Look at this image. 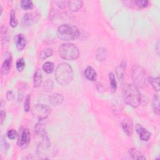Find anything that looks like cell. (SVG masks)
<instances>
[{"instance_id":"obj_1","label":"cell","mask_w":160,"mask_h":160,"mask_svg":"<svg viewBox=\"0 0 160 160\" xmlns=\"http://www.w3.org/2000/svg\"><path fill=\"white\" fill-rule=\"evenodd\" d=\"M122 98L124 102L128 105L137 108L141 102L140 92L134 84L127 83L122 88Z\"/></svg>"},{"instance_id":"obj_2","label":"cell","mask_w":160,"mask_h":160,"mask_svg":"<svg viewBox=\"0 0 160 160\" xmlns=\"http://www.w3.org/2000/svg\"><path fill=\"white\" fill-rule=\"evenodd\" d=\"M55 78L61 85L69 84L73 78V70L71 66L66 62L59 64L56 69Z\"/></svg>"},{"instance_id":"obj_3","label":"cell","mask_w":160,"mask_h":160,"mask_svg":"<svg viewBox=\"0 0 160 160\" xmlns=\"http://www.w3.org/2000/svg\"><path fill=\"white\" fill-rule=\"evenodd\" d=\"M79 36L78 29L72 25L62 24L57 30L58 38L62 41H72L77 39Z\"/></svg>"},{"instance_id":"obj_4","label":"cell","mask_w":160,"mask_h":160,"mask_svg":"<svg viewBox=\"0 0 160 160\" xmlns=\"http://www.w3.org/2000/svg\"><path fill=\"white\" fill-rule=\"evenodd\" d=\"M59 54L64 59L72 61L79 56V51L76 46L70 42L61 44L59 47Z\"/></svg>"},{"instance_id":"obj_5","label":"cell","mask_w":160,"mask_h":160,"mask_svg":"<svg viewBox=\"0 0 160 160\" xmlns=\"http://www.w3.org/2000/svg\"><path fill=\"white\" fill-rule=\"evenodd\" d=\"M131 77L134 84L136 87H142L146 84V72L141 66L134 65L132 67Z\"/></svg>"},{"instance_id":"obj_6","label":"cell","mask_w":160,"mask_h":160,"mask_svg":"<svg viewBox=\"0 0 160 160\" xmlns=\"http://www.w3.org/2000/svg\"><path fill=\"white\" fill-rule=\"evenodd\" d=\"M51 109L49 106L43 104H37L34 106L32 114L39 120L46 119L50 114Z\"/></svg>"},{"instance_id":"obj_7","label":"cell","mask_w":160,"mask_h":160,"mask_svg":"<svg viewBox=\"0 0 160 160\" xmlns=\"http://www.w3.org/2000/svg\"><path fill=\"white\" fill-rule=\"evenodd\" d=\"M30 132L27 128H21L19 130L17 144L19 147L24 148L26 147L30 141Z\"/></svg>"},{"instance_id":"obj_8","label":"cell","mask_w":160,"mask_h":160,"mask_svg":"<svg viewBox=\"0 0 160 160\" xmlns=\"http://www.w3.org/2000/svg\"><path fill=\"white\" fill-rule=\"evenodd\" d=\"M121 126L123 131L127 136H130L132 135L133 132V124L130 119H124L121 122Z\"/></svg>"},{"instance_id":"obj_9","label":"cell","mask_w":160,"mask_h":160,"mask_svg":"<svg viewBox=\"0 0 160 160\" xmlns=\"http://www.w3.org/2000/svg\"><path fill=\"white\" fill-rule=\"evenodd\" d=\"M136 132L139 134V138L142 141H147L149 140V138L151 137V133L144 129L141 125L137 124L136 126Z\"/></svg>"},{"instance_id":"obj_10","label":"cell","mask_w":160,"mask_h":160,"mask_svg":"<svg viewBox=\"0 0 160 160\" xmlns=\"http://www.w3.org/2000/svg\"><path fill=\"white\" fill-rule=\"evenodd\" d=\"M14 42L18 50L22 51L26 46V38L23 34H19L14 37Z\"/></svg>"},{"instance_id":"obj_11","label":"cell","mask_w":160,"mask_h":160,"mask_svg":"<svg viewBox=\"0 0 160 160\" xmlns=\"http://www.w3.org/2000/svg\"><path fill=\"white\" fill-rule=\"evenodd\" d=\"M63 96L59 93H55L49 97V102L52 106H59L63 102Z\"/></svg>"},{"instance_id":"obj_12","label":"cell","mask_w":160,"mask_h":160,"mask_svg":"<svg viewBox=\"0 0 160 160\" xmlns=\"http://www.w3.org/2000/svg\"><path fill=\"white\" fill-rule=\"evenodd\" d=\"M11 66H12V58H11V54H9V56L5 59L4 61L2 64V66L1 68V73L4 75L8 74L11 68Z\"/></svg>"},{"instance_id":"obj_13","label":"cell","mask_w":160,"mask_h":160,"mask_svg":"<svg viewBox=\"0 0 160 160\" xmlns=\"http://www.w3.org/2000/svg\"><path fill=\"white\" fill-rule=\"evenodd\" d=\"M83 2L81 0L69 1L68 2V6L70 11L76 12L79 11L82 6Z\"/></svg>"},{"instance_id":"obj_14","label":"cell","mask_w":160,"mask_h":160,"mask_svg":"<svg viewBox=\"0 0 160 160\" xmlns=\"http://www.w3.org/2000/svg\"><path fill=\"white\" fill-rule=\"evenodd\" d=\"M84 76L85 77L90 81H94L96 79L97 74L95 70L91 66H88L84 70Z\"/></svg>"},{"instance_id":"obj_15","label":"cell","mask_w":160,"mask_h":160,"mask_svg":"<svg viewBox=\"0 0 160 160\" xmlns=\"http://www.w3.org/2000/svg\"><path fill=\"white\" fill-rule=\"evenodd\" d=\"M46 119H42L39 120V121L36 124L34 127V131L37 134H40L41 136L46 132V123H45Z\"/></svg>"},{"instance_id":"obj_16","label":"cell","mask_w":160,"mask_h":160,"mask_svg":"<svg viewBox=\"0 0 160 160\" xmlns=\"http://www.w3.org/2000/svg\"><path fill=\"white\" fill-rule=\"evenodd\" d=\"M125 68H126V63L124 61H122L116 68V74L117 77L119 81H121L122 79V78H123L124 74Z\"/></svg>"},{"instance_id":"obj_17","label":"cell","mask_w":160,"mask_h":160,"mask_svg":"<svg viewBox=\"0 0 160 160\" xmlns=\"http://www.w3.org/2000/svg\"><path fill=\"white\" fill-rule=\"evenodd\" d=\"M129 154L133 159H145L146 158L135 148H131L129 150Z\"/></svg>"},{"instance_id":"obj_18","label":"cell","mask_w":160,"mask_h":160,"mask_svg":"<svg viewBox=\"0 0 160 160\" xmlns=\"http://www.w3.org/2000/svg\"><path fill=\"white\" fill-rule=\"evenodd\" d=\"M42 81V75L39 69L37 70L34 74V86L35 88H38L40 86Z\"/></svg>"},{"instance_id":"obj_19","label":"cell","mask_w":160,"mask_h":160,"mask_svg":"<svg viewBox=\"0 0 160 160\" xmlns=\"http://www.w3.org/2000/svg\"><path fill=\"white\" fill-rule=\"evenodd\" d=\"M152 106L154 112L159 115V96L158 94H155L152 99Z\"/></svg>"},{"instance_id":"obj_20","label":"cell","mask_w":160,"mask_h":160,"mask_svg":"<svg viewBox=\"0 0 160 160\" xmlns=\"http://www.w3.org/2000/svg\"><path fill=\"white\" fill-rule=\"evenodd\" d=\"M34 21V18L32 14L28 13L24 14L22 19V24L23 26L26 27L31 24V23Z\"/></svg>"},{"instance_id":"obj_21","label":"cell","mask_w":160,"mask_h":160,"mask_svg":"<svg viewBox=\"0 0 160 160\" xmlns=\"http://www.w3.org/2000/svg\"><path fill=\"white\" fill-rule=\"evenodd\" d=\"M52 53H53L52 49L49 48H46L41 51V52L40 54V59L41 61H43V60L46 59V58L51 56Z\"/></svg>"},{"instance_id":"obj_22","label":"cell","mask_w":160,"mask_h":160,"mask_svg":"<svg viewBox=\"0 0 160 160\" xmlns=\"http://www.w3.org/2000/svg\"><path fill=\"white\" fill-rule=\"evenodd\" d=\"M149 82L151 83V86L154 88V89L156 91H159V78L156 77V78H152V77H149L148 78Z\"/></svg>"},{"instance_id":"obj_23","label":"cell","mask_w":160,"mask_h":160,"mask_svg":"<svg viewBox=\"0 0 160 160\" xmlns=\"http://www.w3.org/2000/svg\"><path fill=\"white\" fill-rule=\"evenodd\" d=\"M54 64L51 62H49V61H48V62H46L43 66H42V69L46 72V73H48V74H50V73H52L54 71Z\"/></svg>"},{"instance_id":"obj_24","label":"cell","mask_w":160,"mask_h":160,"mask_svg":"<svg viewBox=\"0 0 160 160\" xmlns=\"http://www.w3.org/2000/svg\"><path fill=\"white\" fill-rule=\"evenodd\" d=\"M106 49L102 48H99L97 51V53H96L97 59L99 61H104L106 58Z\"/></svg>"},{"instance_id":"obj_25","label":"cell","mask_w":160,"mask_h":160,"mask_svg":"<svg viewBox=\"0 0 160 160\" xmlns=\"http://www.w3.org/2000/svg\"><path fill=\"white\" fill-rule=\"evenodd\" d=\"M109 79L110 81L111 89L112 90L113 92H114L117 89V82L115 79V76L112 72H110L109 74Z\"/></svg>"},{"instance_id":"obj_26","label":"cell","mask_w":160,"mask_h":160,"mask_svg":"<svg viewBox=\"0 0 160 160\" xmlns=\"http://www.w3.org/2000/svg\"><path fill=\"white\" fill-rule=\"evenodd\" d=\"M21 6L25 10L31 9L33 8V3L30 0H22L21 1Z\"/></svg>"},{"instance_id":"obj_27","label":"cell","mask_w":160,"mask_h":160,"mask_svg":"<svg viewBox=\"0 0 160 160\" xmlns=\"http://www.w3.org/2000/svg\"><path fill=\"white\" fill-rule=\"evenodd\" d=\"M10 21H9V24L12 28H15L18 25V21L16 18V14L14 10H12L10 14Z\"/></svg>"},{"instance_id":"obj_28","label":"cell","mask_w":160,"mask_h":160,"mask_svg":"<svg viewBox=\"0 0 160 160\" xmlns=\"http://www.w3.org/2000/svg\"><path fill=\"white\" fill-rule=\"evenodd\" d=\"M16 69L19 72H21L23 71L25 67V62L23 58H19L17 60L16 63Z\"/></svg>"},{"instance_id":"obj_29","label":"cell","mask_w":160,"mask_h":160,"mask_svg":"<svg viewBox=\"0 0 160 160\" xmlns=\"http://www.w3.org/2000/svg\"><path fill=\"white\" fill-rule=\"evenodd\" d=\"M53 88V82L51 79H48L46 82L44 83V89L46 92H49Z\"/></svg>"},{"instance_id":"obj_30","label":"cell","mask_w":160,"mask_h":160,"mask_svg":"<svg viewBox=\"0 0 160 160\" xmlns=\"http://www.w3.org/2000/svg\"><path fill=\"white\" fill-rule=\"evenodd\" d=\"M148 1L147 0H138L135 1L136 6L139 8H146L148 4Z\"/></svg>"},{"instance_id":"obj_31","label":"cell","mask_w":160,"mask_h":160,"mask_svg":"<svg viewBox=\"0 0 160 160\" xmlns=\"http://www.w3.org/2000/svg\"><path fill=\"white\" fill-rule=\"evenodd\" d=\"M7 136L10 139H14L18 136V133L16 130L12 129L8 131Z\"/></svg>"},{"instance_id":"obj_32","label":"cell","mask_w":160,"mask_h":160,"mask_svg":"<svg viewBox=\"0 0 160 160\" xmlns=\"http://www.w3.org/2000/svg\"><path fill=\"white\" fill-rule=\"evenodd\" d=\"M30 96L28 95L26 98V100L24 102V109L25 111L28 112L30 108Z\"/></svg>"},{"instance_id":"obj_33","label":"cell","mask_w":160,"mask_h":160,"mask_svg":"<svg viewBox=\"0 0 160 160\" xmlns=\"http://www.w3.org/2000/svg\"><path fill=\"white\" fill-rule=\"evenodd\" d=\"M6 97L8 100H12L14 98V93L12 92V91H8L7 92Z\"/></svg>"},{"instance_id":"obj_34","label":"cell","mask_w":160,"mask_h":160,"mask_svg":"<svg viewBox=\"0 0 160 160\" xmlns=\"http://www.w3.org/2000/svg\"><path fill=\"white\" fill-rule=\"evenodd\" d=\"M6 118V112L3 111H1L0 112V121H1V124H2L3 121H4Z\"/></svg>"},{"instance_id":"obj_35","label":"cell","mask_w":160,"mask_h":160,"mask_svg":"<svg viewBox=\"0 0 160 160\" xmlns=\"http://www.w3.org/2000/svg\"><path fill=\"white\" fill-rule=\"evenodd\" d=\"M159 41H158V44H157V51H158V54H159Z\"/></svg>"}]
</instances>
